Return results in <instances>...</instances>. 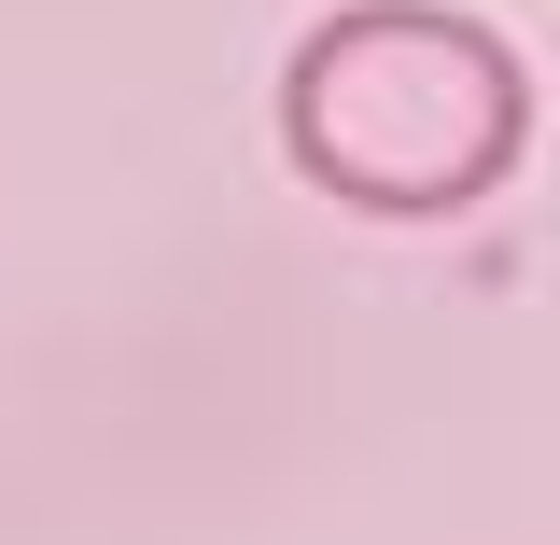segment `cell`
<instances>
[{
    "instance_id": "obj_1",
    "label": "cell",
    "mask_w": 560,
    "mask_h": 545,
    "mask_svg": "<svg viewBox=\"0 0 560 545\" xmlns=\"http://www.w3.org/2000/svg\"><path fill=\"white\" fill-rule=\"evenodd\" d=\"M280 154L337 210L448 224L533 154V70L448 0H350L280 70Z\"/></svg>"
}]
</instances>
